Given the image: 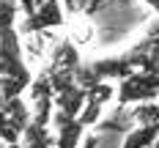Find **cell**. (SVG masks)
Wrapping results in <instances>:
<instances>
[{
  "instance_id": "obj_1",
  "label": "cell",
  "mask_w": 159,
  "mask_h": 148,
  "mask_svg": "<svg viewBox=\"0 0 159 148\" xmlns=\"http://www.w3.org/2000/svg\"><path fill=\"white\" fill-rule=\"evenodd\" d=\"M115 99L121 107L129 104H151L159 99V74H145V71H134L129 74L124 82H118L115 88Z\"/></svg>"
},
{
  "instance_id": "obj_2",
  "label": "cell",
  "mask_w": 159,
  "mask_h": 148,
  "mask_svg": "<svg viewBox=\"0 0 159 148\" xmlns=\"http://www.w3.org/2000/svg\"><path fill=\"white\" fill-rule=\"evenodd\" d=\"M33 80L30 69L25 63L22 55V41H19V30H6L0 33V80Z\"/></svg>"
},
{
  "instance_id": "obj_3",
  "label": "cell",
  "mask_w": 159,
  "mask_h": 148,
  "mask_svg": "<svg viewBox=\"0 0 159 148\" xmlns=\"http://www.w3.org/2000/svg\"><path fill=\"white\" fill-rule=\"evenodd\" d=\"M88 71L96 77V82H110L118 80L124 82L129 74H134V66L129 61V52H118V55H107V58H99V61H91Z\"/></svg>"
},
{
  "instance_id": "obj_4",
  "label": "cell",
  "mask_w": 159,
  "mask_h": 148,
  "mask_svg": "<svg viewBox=\"0 0 159 148\" xmlns=\"http://www.w3.org/2000/svg\"><path fill=\"white\" fill-rule=\"evenodd\" d=\"M52 148H80L82 137H85V126L77 118H66L61 113H52Z\"/></svg>"
},
{
  "instance_id": "obj_5",
  "label": "cell",
  "mask_w": 159,
  "mask_h": 148,
  "mask_svg": "<svg viewBox=\"0 0 159 148\" xmlns=\"http://www.w3.org/2000/svg\"><path fill=\"white\" fill-rule=\"evenodd\" d=\"M63 22H66L63 3L49 0V3H39L33 8V14L25 16V30H49V28H61Z\"/></svg>"
},
{
  "instance_id": "obj_6",
  "label": "cell",
  "mask_w": 159,
  "mask_h": 148,
  "mask_svg": "<svg viewBox=\"0 0 159 148\" xmlns=\"http://www.w3.org/2000/svg\"><path fill=\"white\" fill-rule=\"evenodd\" d=\"M85 101H88V93L80 85H71V88H66V91L52 96V107H55V113L66 115V118H80Z\"/></svg>"
},
{
  "instance_id": "obj_7",
  "label": "cell",
  "mask_w": 159,
  "mask_h": 148,
  "mask_svg": "<svg viewBox=\"0 0 159 148\" xmlns=\"http://www.w3.org/2000/svg\"><path fill=\"white\" fill-rule=\"evenodd\" d=\"M82 61H80V49L74 47V41H61L58 49H55V55H52V66L49 69H66V71H77Z\"/></svg>"
},
{
  "instance_id": "obj_8",
  "label": "cell",
  "mask_w": 159,
  "mask_h": 148,
  "mask_svg": "<svg viewBox=\"0 0 159 148\" xmlns=\"http://www.w3.org/2000/svg\"><path fill=\"white\" fill-rule=\"evenodd\" d=\"M157 140H159V123L157 126H134L132 132H126L121 148H154Z\"/></svg>"
},
{
  "instance_id": "obj_9",
  "label": "cell",
  "mask_w": 159,
  "mask_h": 148,
  "mask_svg": "<svg viewBox=\"0 0 159 148\" xmlns=\"http://www.w3.org/2000/svg\"><path fill=\"white\" fill-rule=\"evenodd\" d=\"M22 148H52V134H49V126H41V123H30L25 134H22Z\"/></svg>"
},
{
  "instance_id": "obj_10",
  "label": "cell",
  "mask_w": 159,
  "mask_h": 148,
  "mask_svg": "<svg viewBox=\"0 0 159 148\" xmlns=\"http://www.w3.org/2000/svg\"><path fill=\"white\" fill-rule=\"evenodd\" d=\"M16 16H19V3L16 0H0V33L14 30Z\"/></svg>"
},
{
  "instance_id": "obj_11",
  "label": "cell",
  "mask_w": 159,
  "mask_h": 148,
  "mask_svg": "<svg viewBox=\"0 0 159 148\" xmlns=\"http://www.w3.org/2000/svg\"><path fill=\"white\" fill-rule=\"evenodd\" d=\"M134 121H137V126H157L159 123V104L157 101L137 104L134 107Z\"/></svg>"
},
{
  "instance_id": "obj_12",
  "label": "cell",
  "mask_w": 159,
  "mask_h": 148,
  "mask_svg": "<svg viewBox=\"0 0 159 148\" xmlns=\"http://www.w3.org/2000/svg\"><path fill=\"white\" fill-rule=\"evenodd\" d=\"M16 3H19V11H22L25 16L33 14V3H36V0H16Z\"/></svg>"
},
{
  "instance_id": "obj_13",
  "label": "cell",
  "mask_w": 159,
  "mask_h": 148,
  "mask_svg": "<svg viewBox=\"0 0 159 148\" xmlns=\"http://www.w3.org/2000/svg\"><path fill=\"white\" fill-rule=\"evenodd\" d=\"M143 3H148V6H151V8L159 14V0H143Z\"/></svg>"
},
{
  "instance_id": "obj_14",
  "label": "cell",
  "mask_w": 159,
  "mask_h": 148,
  "mask_svg": "<svg viewBox=\"0 0 159 148\" xmlns=\"http://www.w3.org/2000/svg\"><path fill=\"white\" fill-rule=\"evenodd\" d=\"M6 148H22V146H19V143H14V146H6Z\"/></svg>"
},
{
  "instance_id": "obj_15",
  "label": "cell",
  "mask_w": 159,
  "mask_h": 148,
  "mask_svg": "<svg viewBox=\"0 0 159 148\" xmlns=\"http://www.w3.org/2000/svg\"><path fill=\"white\" fill-rule=\"evenodd\" d=\"M154 148H159V140H157V143H154Z\"/></svg>"
},
{
  "instance_id": "obj_16",
  "label": "cell",
  "mask_w": 159,
  "mask_h": 148,
  "mask_svg": "<svg viewBox=\"0 0 159 148\" xmlns=\"http://www.w3.org/2000/svg\"><path fill=\"white\" fill-rule=\"evenodd\" d=\"M0 148H6V146H3V143H0Z\"/></svg>"
},
{
  "instance_id": "obj_17",
  "label": "cell",
  "mask_w": 159,
  "mask_h": 148,
  "mask_svg": "<svg viewBox=\"0 0 159 148\" xmlns=\"http://www.w3.org/2000/svg\"><path fill=\"white\" fill-rule=\"evenodd\" d=\"M66 3H71V0H66Z\"/></svg>"
}]
</instances>
